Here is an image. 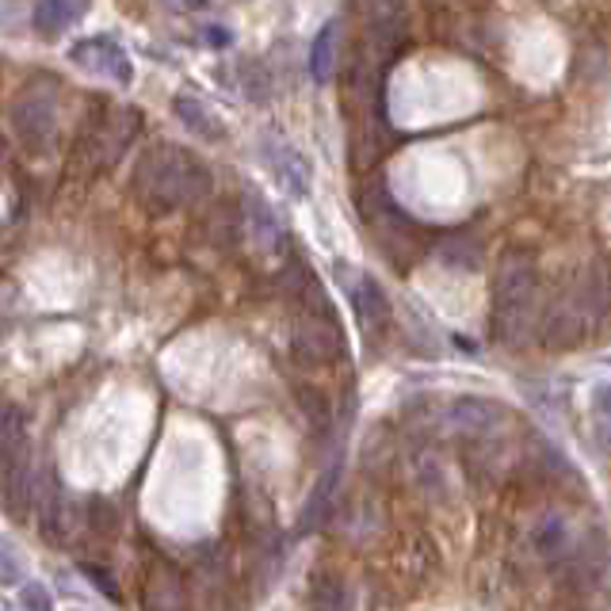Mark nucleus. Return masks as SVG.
I'll return each mask as SVG.
<instances>
[{
    "instance_id": "nucleus-16",
    "label": "nucleus",
    "mask_w": 611,
    "mask_h": 611,
    "mask_svg": "<svg viewBox=\"0 0 611 611\" xmlns=\"http://www.w3.org/2000/svg\"><path fill=\"white\" fill-rule=\"evenodd\" d=\"M298 406H302V413L310 416L317 428L329 424V401H325L322 390H314V386H298Z\"/></svg>"
},
{
    "instance_id": "nucleus-19",
    "label": "nucleus",
    "mask_w": 611,
    "mask_h": 611,
    "mask_svg": "<svg viewBox=\"0 0 611 611\" xmlns=\"http://www.w3.org/2000/svg\"><path fill=\"white\" fill-rule=\"evenodd\" d=\"M203 39L211 42V47H229V32H226V27H207Z\"/></svg>"
},
{
    "instance_id": "nucleus-9",
    "label": "nucleus",
    "mask_w": 611,
    "mask_h": 611,
    "mask_svg": "<svg viewBox=\"0 0 611 611\" xmlns=\"http://www.w3.org/2000/svg\"><path fill=\"white\" fill-rule=\"evenodd\" d=\"M501 416H504L501 409L486 398H454L451 406H447L444 421L451 424L454 432H466V436H486V432H494V424L501 421Z\"/></svg>"
},
{
    "instance_id": "nucleus-6",
    "label": "nucleus",
    "mask_w": 611,
    "mask_h": 611,
    "mask_svg": "<svg viewBox=\"0 0 611 611\" xmlns=\"http://www.w3.org/2000/svg\"><path fill=\"white\" fill-rule=\"evenodd\" d=\"M70 58L88 73H100V77L115 80V85H130L134 80V65L130 54L119 47L108 35H92V39H80L77 47L70 50Z\"/></svg>"
},
{
    "instance_id": "nucleus-8",
    "label": "nucleus",
    "mask_w": 611,
    "mask_h": 611,
    "mask_svg": "<svg viewBox=\"0 0 611 611\" xmlns=\"http://www.w3.org/2000/svg\"><path fill=\"white\" fill-rule=\"evenodd\" d=\"M264 165L272 169L275 184H279L287 196H306V191H310V169L298 158V149L287 146L279 134H267L264 138Z\"/></svg>"
},
{
    "instance_id": "nucleus-13",
    "label": "nucleus",
    "mask_w": 611,
    "mask_h": 611,
    "mask_svg": "<svg viewBox=\"0 0 611 611\" xmlns=\"http://www.w3.org/2000/svg\"><path fill=\"white\" fill-rule=\"evenodd\" d=\"M532 547L539 550L543 558H565V550H570V527H565V520L543 516L532 532Z\"/></svg>"
},
{
    "instance_id": "nucleus-5",
    "label": "nucleus",
    "mask_w": 611,
    "mask_h": 611,
    "mask_svg": "<svg viewBox=\"0 0 611 611\" xmlns=\"http://www.w3.org/2000/svg\"><path fill=\"white\" fill-rule=\"evenodd\" d=\"M363 20H367V50L386 65L406 42V0H363Z\"/></svg>"
},
{
    "instance_id": "nucleus-3",
    "label": "nucleus",
    "mask_w": 611,
    "mask_h": 611,
    "mask_svg": "<svg viewBox=\"0 0 611 611\" xmlns=\"http://www.w3.org/2000/svg\"><path fill=\"white\" fill-rule=\"evenodd\" d=\"M12 126H16V138L27 153L42 158L50 153L58 138V85L47 77H35L20 88L16 103H12Z\"/></svg>"
},
{
    "instance_id": "nucleus-2",
    "label": "nucleus",
    "mask_w": 611,
    "mask_h": 611,
    "mask_svg": "<svg viewBox=\"0 0 611 611\" xmlns=\"http://www.w3.org/2000/svg\"><path fill=\"white\" fill-rule=\"evenodd\" d=\"M535 302V260L524 249H509L494 275V337L520 345Z\"/></svg>"
},
{
    "instance_id": "nucleus-1",
    "label": "nucleus",
    "mask_w": 611,
    "mask_h": 611,
    "mask_svg": "<svg viewBox=\"0 0 611 611\" xmlns=\"http://www.w3.org/2000/svg\"><path fill=\"white\" fill-rule=\"evenodd\" d=\"M211 191V173L184 146L158 141L134 169V196L149 214H176Z\"/></svg>"
},
{
    "instance_id": "nucleus-20",
    "label": "nucleus",
    "mask_w": 611,
    "mask_h": 611,
    "mask_svg": "<svg viewBox=\"0 0 611 611\" xmlns=\"http://www.w3.org/2000/svg\"><path fill=\"white\" fill-rule=\"evenodd\" d=\"M596 398H600V409H603V413H611V386H603V390L596 394Z\"/></svg>"
},
{
    "instance_id": "nucleus-18",
    "label": "nucleus",
    "mask_w": 611,
    "mask_h": 611,
    "mask_svg": "<svg viewBox=\"0 0 611 611\" xmlns=\"http://www.w3.org/2000/svg\"><path fill=\"white\" fill-rule=\"evenodd\" d=\"M0 581H4V585H16L20 581V565L12 562L9 547H0Z\"/></svg>"
},
{
    "instance_id": "nucleus-12",
    "label": "nucleus",
    "mask_w": 611,
    "mask_h": 611,
    "mask_svg": "<svg viewBox=\"0 0 611 611\" xmlns=\"http://www.w3.org/2000/svg\"><path fill=\"white\" fill-rule=\"evenodd\" d=\"M173 111H176V119H180L188 130H196L199 138H207V141H219L222 134H226V126H222V119L214 115L211 108H207L203 100H196V96H176L173 100Z\"/></svg>"
},
{
    "instance_id": "nucleus-4",
    "label": "nucleus",
    "mask_w": 611,
    "mask_h": 611,
    "mask_svg": "<svg viewBox=\"0 0 611 611\" xmlns=\"http://www.w3.org/2000/svg\"><path fill=\"white\" fill-rule=\"evenodd\" d=\"M295 356L306 367H329L345 356V333L333 322V306H302L295 325Z\"/></svg>"
},
{
    "instance_id": "nucleus-11",
    "label": "nucleus",
    "mask_w": 611,
    "mask_h": 611,
    "mask_svg": "<svg viewBox=\"0 0 611 611\" xmlns=\"http://www.w3.org/2000/svg\"><path fill=\"white\" fill-rule=\"evenodd\" d=\"M88 12V0H39L35 4V32L62 35Z\"/></svg>"
},
{
    "instance_id": "nucleus-10",
    "label": "nucleus",
    "mask_w": 611,
    "mask_h": 611,
    "mask_svg": "<svg viewBox=\"0 0 611 611\" xmlns=\"http://www.w3.org/2000/svg\"><path fill=\"white\" fill-rule=\"evenodd\" d=\"M27 451V413L16 401H0V478L20 463Z\"/></svg>"
},
{
    "instance_id": "nucleus-7",
    "label": "nucleus",
    "mask_w": 611,
    "mask_h": 611,
    "mask_svg": "<svg viewBox=\"0 0 611 611\" xmlns=\"http://www.w3.org/2000/svg\"><path fill=\"white\" fill-rule=\"evenodd\" d=\"M340 272L348 275L345 287H348V298H352V310H356V317H360V325L367 333H383L386 325H390V302H386L383 287H378L371 275L352 272V267H340Z\"/></svg>"
},
{
    "instance_id": "nucleus-15",
    "label": "nucleus",
    "mask_w": 611,
    "mask_h": 611,
    "mask_svg": "<svg viewBox=\"0 0 611 611\" xmlns=\"http://www.w3.org/2000/svg\"><path fill=\"white\" fill-rule=\"evenodd\" d=\"M249 229L264 249H279L283 245V226L275 219V211L260 196H249Z\"/></svg>"
},
{
    "instance_id": "nucleus-17",
    "label": "nucleus",
    "mask_w": 611,
    "mask_h": 611,
    "mask_svg": "<svg viewBox=\"0 0 611 611\" xmlns=\"http://www.w3.org/2000/svg\"><path fill=\"white\" fill-rule=\"evenodd\" d=\"M20 603H24V608H35V611H47L50 596H47V588L32 581V585H24V593H20Z\"/></svg>"
},
{
    "instance_id": "nucleus-14",
    "label": "nucleus",
    "mask_w": 611,
    "mask_h": 611,
    "mask_svg": "<svg viewBox=\"0 0 611 611\" xmlns=\"http://www.w3.org/2000/svg\"><path fill=\"white\" fill-rule=\"evenodd\" d=\"M310 73L317 85H329V77L337 73V24H325L310 50Z\"/></svg>"
}]
</instances>
